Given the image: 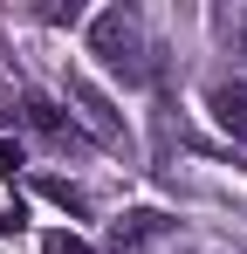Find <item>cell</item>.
Instances as JSON below:
<instances>
[{"label": "cell", "instance_id": "1", "mask_svg": "<svg viewBox=\"0 0 247 254\" xmlns=\"http://www.w3.org/2000/svg\"><path fill=\"white\" fill-rule=\"evenodd\" d=\"M89 48L103 55V69H117L124 83L144 76V28H137V14H124V7L96 14V21H89Z\"/></svg>", "mask_w": 247, "mask_h": 254}, {"label": "cell", "instance_id": "2", "mask_svg": "<svg viewBox=\"0 0 247 254\" xmlns=\"http://www.w3.org/2000/svg\"><path fill=\"white\" fill-rule=\"evenodd\" d=\"M213 117H220V130H234L247 144V83H220L213 89Z\"/></svg>", "mask_w": 247, "mask_h": 254}, {"label": "cell", "instance_id": "3", "mask_svg": "<svg viewBox=\"0 0 247 254\" xmlns=\"http://www.w3.org/2000/svg\"><path fill=\"white\" fill-rule=\"evenodd\" d=\"M158 234H165V220H158V213H124L117 227H110V241H117L124 254H137V248H151V241H158Z\"/></svg>", "mask_w": 247, "mask_h": 254}, {"label": "cell", "instance_id": "4", "mask_svg": "<svg viewBox=\"0 0 247 254\" xmlns=\"http://www.w3.org/2000/svg\"><path fill=\"white\" fill-rule=\"evenodd\" d=\"M220 28H227V35L241 42V55H247V7H227V14H220Z\"/></svg>", "mask_w": 247, "mask_h": 254}, {"label": "cell", "instance_id": "5", "mask_svg": "<svg viewBox=\"0 0 247 254\" xmlns=\"http://www.w3.org/2000/svg\"><path fill=\"white\" fill-rule=\"evenodd\" d=\"M192 254H220V248H192Z\"/></svg>", "mask_w": 247, "mask_h": 254}]
</instances>
